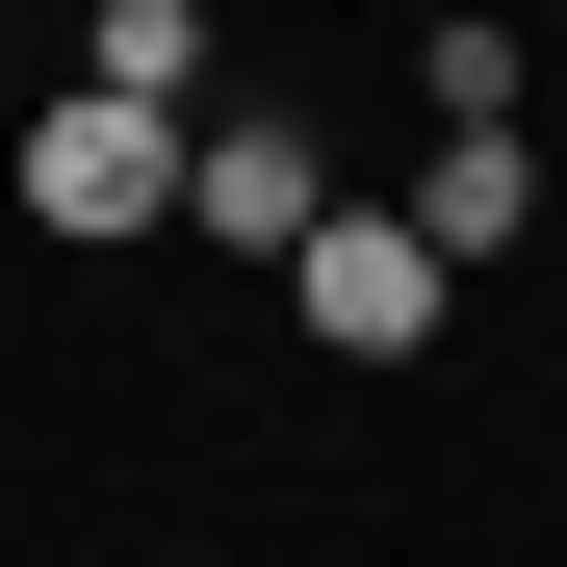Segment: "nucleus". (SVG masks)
I'll return each instance as SVG.
<instances>
[{
	"instance_id": "f257e3e1",
	"label": "nucleus",
	"mask_w": 567,
	"mask_h": 567,
	"mask_svg": "<svg viewBox=\"0 0 567 567\" xmlns=\"http://www.w3.org/2000/svg\"><path fill=\"white\" fill-rule=\"evenodd\" d=\"M0 155H27V233H181V155H207V130H181V104H104V78H52Z\"/></svg>"
},
{
	"instance_id": "f03ea898",
	"label": "nucleus",
	"mask_w": 567,
	"mask_h": 567,
	"mask_svg": "<svg viewBox=\"0 0 567 567\" xmlns=\"http://www.w3.org/2000/svg\"><path fill=\"white\" fill-rule=\"evenodd\" d=\"M439 284H464V258H439L413 207H336L310 258H284V310H310V361H413V336H439Z\"/></svg>"
},
{
	"instance_id": "7ed1b4c3",
	"label": "nucleus",
	"mask_w": 567,
	"mask_h": 567,
	"mask_svg": "<svg viewBox=\"0 0 567 567\" xmlns=\"http://www.w3.org/2000/svg\"><path fill=\"white\" fill-rule=\"evenodd\" d=\"M181 207H207L233 258H310V233H336V155H310V130H207V155H181Z\"/></svg>"
},
{
	"instance_id": "20e7f679",
	"label": "nucleus",
	"mask_w": 567,
	"mask_h": 567,
	"mask_svg": "<svg viewBox=\"0 0 567 567\" xmlns=\"http://www.w3.org/2000/svg\"><path fill=\"white\" fill-rule=\"evenodd\" d=\"M413 233H439V258H516V233H542V155H516V130H439V155H413Z\"/></svg>"
},
{
	"instance_id": "39448f33",
	"label": "nucleus",
	"mask_w": 567,
	"mask_h": 567,
	"mask_svg": "<svg viewBox=\"0 0 567 567\" xmlns=\"http://www.w3.org/2000/svg\"><path fill=\"white\" fill-rule=\"evenodd\" d=\"M78 78H104V104H181V130H207V0H78Z\"/></svg>"
}]
</instances>
